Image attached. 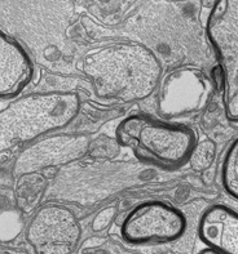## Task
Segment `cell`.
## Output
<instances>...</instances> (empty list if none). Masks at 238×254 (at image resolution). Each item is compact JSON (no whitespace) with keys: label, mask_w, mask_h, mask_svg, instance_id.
Instances as JSON below:
<instances>
[{"label":"cell","mask_w":238,"mask_h":254,"mask_svg":"<svg viewBox=\"0 0 238 254\" xmlns=\"http://www.w3.org/2000/svg\"><path fill=\"white\" fill-rule=\"evenodd\" d=\"M118 145L133 150L140 160L163 169L187 164L197 143L196 133L181 124L137 114L119 123Z\"/></svg>","instance_id":"3957f363"},{"label":"cell","mask_w":238,"mask_h":254,"mask_svg":"<svg viewBox=\"0 0 238 254\" xmlns=\"http://www.w3.org/2000/svg\"><path fill=\"white\" fill-rule=\"evenodd\" d=\"M187 230V218L175 206L162 201H146L131 210L120 226L124 242L133 245L175 242Z\"/></svg>","instance_id":"5b68a950"},{"label":"cell","mask_w":238,"mask_h":254,"mask_svg":"<svg viewBox=\"0 0 238 254\" xmlns=\"http://www.w3.org/2000/svg\"><path fill=\"white\" fill-rule=\"evenodd\" d=\"M215 152V143L211 139H205V141L194 145L193 151L190 154L188 163H189L190 167L193 168L194 171H206L214 163Z\"/></svg>","instance_id":"4fadbf2b"},{"label":"cell","mask_w":238,"mask_h":254,"mask_svg":"<svg viewBox=\"0 0 238 254\" xmlns=\"http://www.w3.org/2000/svg\"><path fill=\"white\" fill-rule=\"evenodd\" d=\"M117 209L114 206H108V208L97 213V216L95 217L94 222H92V230L95 232H101L107 230L114 221Z\"/></svg>","instance_id":"5bb4252c"},{"label":"cell","mask_w":238,"mask_h":254,"mask_svg":"<svg viewBox=\"0 0 238 254\" xmlns=\"http://www.w3.org/2000/svg\"><path fill=\"white\" fill-rule=\"evenodd\" d=\"M47 186L48 181L39 172H30L18 176L16 192L19 209L23 213L35 209L44 195Z\"/></svg>","instance_id":"8fae6325"},{"label":"cell","mask_w":238,"mask_h":254,"mask_svg":"<svg viewBox=\"0 0 238 254\" xmlns=\"http://www.w3.org/2000/svg\"><path fill=\"white\" fill-rule=\"evenodd\" d=\"M171 1H184V0H171Z\"/></svg>","instance_id":"9a60e30c"},{"label":"cell","mask_w":238,"mask_h":254,"mask_svg":"<svg viewBox=\"0 0 238 254\" xmlns=\"http://www.w3.org/2000/svg\"><path fill=\"white\" fill-rule=\"evenodd\" d=\"M82 238V226L64 205L42 206L30 221L26 240L38 254H71Z\"/></svg>","instance_id":"8992f818"},{"label":"cell","mask_w":238,"mask_h":254,"mask_svg":"<svg viewBox=\"0 0 238 254\" xmlns=\"http://www.w3.org/2000/svg\"><path fill=\"white\" fill-rule=\"evenodd\" d=\"M200 238L220 254L238 253V216L229 206H210L200 223Z\"/></svg>","instance_id":"30bf717a"},{"label":"cell","mask_w":238,"mask_h":254,"mask_svg":"<svg viewBox=\"0 0 238 254\" xmlns=\"http://www.w3.org/2000/svg\"><path fill=\"white\" fill-rule=\"evenodd\" d=\"M81 106L79 94L68 90L17 98L0 110V155L66 128L78 118Z\"/></svg>","instance_id":"7a4b0ae2"},{"label":"cell","mask_w":238,"mask_h":254,"mask_svg":"<svg viewBox=\"0 0 238 254\" xmlns=\"http://www.w3.org/2000/svg\"><path fill=\"white\" fill-rule=\"evenodd\" d=\"M90 138L84 134H47L22 150L14 161V176L61 167L88 152Z\"/></svg>","instance_id":"ba28073f"},{"label":"cell","mask_w":238,"mask_h":254,"mask_svg":"<svg viewBox=\"0 0 238 254\" xmlns=\"http://www.w3.org/2000/svg\"><path fill=\"white\" fill-rule=\"evenodd\" d=\"M207 18L206 34L215 51L224 88V107L238 120V0H216Z\"/></svg>","instance_id":"277c9868"},{"label":"cell","mask_w":238,"mask_h":254,"mask_svg":"<svg viewBox=\"0 0 238 254\" xmlns=\"http://www.w3.org/2000/svg\"><path fill=\"white\" fill-rule=\"evenodd\" d=\"M222 180L227 192L238 199V141L231 143L227 150L222 168Z\"/></svg>","instance_id":"7c38bea8"},{"label":"cell","mask_w":238,"mask_h":254,"mask_svg":"<svg viewBox=\"0 0 238 254\" xmlns=\"http://www.w3.org/2000/svg\"><path fill=\"white\" fill-rule=\"evenodd\" d=\"M83 72L103 100L132 103L155 92L162 76L161 62L146 45L113 43L84 56Z\"/></svg>","instance_id":"6da1fadb"},{"label":"cell","mask_w":238,"mask_h":254,"mask_svg":"<svg viewBox=\"0 0 238 254\" xmlns=\"http://www.w3.org/2000/svg\"><path fill=\"white\" fill-rule=\"evenodd\" d=\"M34 76V64L22 45L0 30V100L18 96Z\"/></svg>","instance_id":"9c48e42d"},{"label":"cell","mask_w":238,"mask_h":254,"mask_svg":"<svg viewBox=\"0 0 238 254\" xmlns=\"http://www.w3.org/2000/svg\"><path fill=\"white\" fill-rule=\"evenodd\" d=\"M159 84L158 111L167 118L198 113L213 94V84L207 75L192 67L175 70Z\"/></svg>","instance_id":"52a82bcc"}]
</instances>
